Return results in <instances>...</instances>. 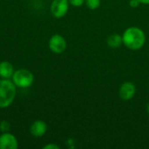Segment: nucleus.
<instances>
[{
	"label": "nucleus",
	"instance_id": "1",
	"mask_svg": "<svg viewBox=\"0 0 149 149\" xmlns=\"http://www.w3.org/2000/svg\"><path fill=\"white\" fill-rule=\"evenodd\" d=\"M123 45L132 51L141 49L146 42L145 32L139 27L131 26L125 30L123 35Z\"/></svg>",
	"mask_w": 149,
	"mask_h": 149
},
{
	"label": "nucleus",
	"instance_id": "16",
	"mask_svg": "<svg viewBox=\"0 0 149 149\" xmlns=\"http://www.w3.org/2000/svg\"><path fill=\"white\" fill-rule=\"evenodd\" d=\"M139 1L142 4H146V5H148L149 4V0H139Z\"/></svg>",
	"mask_w": 149,
	"mask_h": 149
},
{
	"label": "nucleus",
	"instance_id": "11",
	"mask_svg": "<svg viewBox=\"0 0 149 149\" xmlns=\"http://www.w3.org/2000/svg\"><path fill=\"white\" fill-rule=\"evenodd\" d=\"M85 3L90 10H96L100 6V0H85Z\"/></svg>",
	"mask_w": 149,
	"mask_h": 149
},
{
	"label": "nucleus",
	"instance_id": "7",
	"mask_svg": "<svg viewBox=\"0 0 149 149\" xmlns=\"http://www.w3.org/2000/svg\"><path fill=\"white\" fill-rule=\"evenodd\" d=\"M18 141L15 135L6 132L0 135V149H17Z\"/></svg>",
	"mask_w": 149,
	"mask_h": 149
},
{
	"label": "nucleus",
	"instance_id": "3",
	"mask_svg": "<svg viewBox=\"0 0 149 149\" xmlns=\"http://www.w3.org/2000/svg\"><path fill=\"white\" fill-rule=\"evenodd\" d=\"M11 79L17 87L23 89L30 87L34 82V75L27 69H18L15 71Z\"/></svg>",
	"mask_w": 149,
	"mask_h": 149
},
{
	"label": "nucleus",
	"instance_id": "12",
	"mask_svg": "<svg viewBox=\"0 0 149 149\" xmlns=\"http://www.w3.org/2000/svg\"><path fill=\"white\" fill-rule=\"evenodd\" d=\"M10 129V124L7 120H2L0 122V131L2 133H6L9 132Z\"/></svg>",
	"mask_w": 149,
	"mask_h": 149
},
{
	"label": "nucleus",
	"instance_id": "4",
	"mask_svg": "<svg viewBox=\"0 0 149 149\" xmlns=\"http://www.w3.org/2000/svg\"><path fill=\"white\" fill-rule=\"evenodd\" d=\"M49 49L55 54H61L63 53L67 47L66 41L65 38L59 34L52 35L48 42Z\"/></svg>",
	"mask_w": 149,
	"mask_h": 149
},
{
	"label": "nucleus",
	"instance_id": "5",
	"mask_svg": "<svg viewBox=\"0 0 149 149\" xmlns=\"http://www.w3.org/2000/svg\"><path fill=\"white\" fill-rule=\"evenodd\" d=\"M68 0H52L51 4L52 15L56 18H62L69 10Z\"/></svg>",
	"mask_w": 149,
	"mask_h": 149
},
{
	"label": "nucleus",
	"instance_id": "13",
	"mask_svg": "<svg viewBox=\"0 0 149 149\" xmlns=\"http://www.w3.org/2000/svg\"><path fill=\"white\" fill-rule=\"evenodd\" d=\"M68 2L71 5L75 6V7L82 6L85 3V0H68Z\"/></svg>",
	"mask_w": 149,
	"mask_h": 149
},
{
	"label": "nucleus",
	"instance_id": "17",
	"mask_svg": "<svg viewBox=\"0 0 149 149\" xmlns=\"http://www.w3.org/2000/svg\"><path fill=\"white\" fill-rule=\"evenodd\" d=\"M146 110H147V113L149 114V102L148 103V105H147V107H146Z\"/></svg>",
	"mask_w": 149,
	"mask_h": 149
},
{
	"label": "nucleus",
	"instance_id": "15",
	"mask_svg": "<svg viewBox=\"0 0 149 149\" xmlns=\"http://www.w3.org/2000/svg\"><path fill=\"white\" fill-rule=\"evenodd\" d=\"M43 149H59V147L54 143H50L43 147Z\"/></svg>",
	"mask_w": 149,
	"mask_h": 149
},
{
	"label": "nucleus",
	"instance_id": "9",
	"mask_svg": "<svg viewBox=\"0 0 149 149\" xmlns=\"http://www.w3.org/2000/svg\"><path fill=\"white\" fill-rule=\"evenodd\" d=\"M14 67L10 62L2 61L0 62V78L1 79H10L14 73Z\"/></svg>",
	"mask_w": 149,
	"mask_h": 149
},
{
	"label": "nucleus",
	"instance_id": "6",
	"mask_svg": "<svg viewBox=\"0 0 149 149\" xmlns=\"http://www.w3.org/2000/svg\"><path fill=\"white\" fill-rule=\"evenodd\" d=\"M135 93H136L135 85L129 81L123 83L119 90V95L120 99L124 101H128L132 100L134 97Z\"/></svg>",
	"mask_w": 149,
	"mask_h": 149
},
{
	"label": "nucleus",
	"instance_id": "14",
	"mask_svg": "<svg viewBox=\"0 0 149 149\" xmlns=\"http://www.w3.org/2000/svg\"><path fill=\"white\" fill-rule=\"evenodd\" d=\"M141 4V2L139 0H130L129 1V5L132 8H137Z\"/></svg>",
	"mask_w": 149,
	"mask_h": 149
},
{
	"label": "nucleus",
	"instance_id": "8",
	"mask_svg": "<svg viewBox=\"0 0 149 149\" xmlns=\"http://www.w3.org/2000/svg\"><path fill=\"white\" fill-rule=\"evenodd\" d=\"M47 129H48L47 124L44 120H35L31 125L30 132L31 135H33L34 137L40 138L45 134V133L47 132Z\"/></svg>",
	"mask_w": 149,
	"mask_h": 149
},
{
	"label": "nucleus",
	"instance_id": "2",
	"mask_svg": "<svg viewBox=\"0 0 149 149\" xmlns=\"http://www.w3.org/2000/svg\"><path fill=\"white\" fill-rule=\"evenodd\" d=\"M16 86L9 79H0V108L9 107L16 97Z\"/></svg>",
	"mask_w": 149,
	"mask_h": 149
},
{
	"label": "nucleus",
	"instance_id": "10",
	"mask_svg": "<svg viewBox=\"0 0 149 149\" xmlns=\"http://www.w3.org/2000/svg\"><path fill=\"white\" fill-rule=\"evenodd\" d=\"M107 45L111 48H113V49L119 48L121 46V45H123L122 36L117 33H113L107 38Z\"/></svg>",
	"mask_w": 149,
	"mask_h": 149
}]
</instances>
